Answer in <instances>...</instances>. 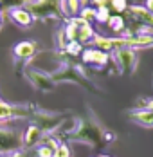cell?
I'll list each match as a JSON object with an SVG mask.
<instances>
[{"instance_id":"6da1fadb","label":"cell","mask_w":153,"mask_h":157,"mask_svg":"<svg viewBox=\"0 0 153 157\" xmlns=\"http://www.w3.org/2000/svg\"><path fill=\"white\" fill-rule=\"evenodd\" d=\"M67 139L76 143H85L92 148H103V146H108L110 143L115 141L117 136L112 130H108L94 114H90L88 117L77 119L76 128L70 132V136Z\"/></svg>"},{"instance_id":"7a4b0ae2","label":"cell","mask_w":153,"mask_h":157,"mask_svg":"<svg viewBox=\"0 0 153 157\" xmlns=\"http://www.w3.org/2000/svg\"><path fill=\"white\" fill-rule=\"evenodd\" d=\"M52 79L56 83H74V85H79L90 92H99V89L95 87V83L92 81L77 65H72V63H65L61 69H58L56 72L50 74Z\"/></svg>"},{"instance_id":"3957f363","label":"cell","mask_w":153,"mask_h":157,"mask_svg":"<svg viewBox=\"0 0 153 157\" xmlns=\"http://www.w3.org/2000/svg\"><path fill=\"white\" fill-rule=\"evenodd\" d=\"M63 33H65V36H67L69 42H79V44L92 42L94 36H95L90 22H87V20L81 18V16H72V18H69V22H67Z\"/></svg>"},{"instance_id":"277c9868","label":"cell","mask_w":153,"mask_h":157,"mask_svg":"<svg viewBox=\"0 0 153 157\" xmlns=\"http://www.w3.org/2000/svg\"><path fill=\"white\" fill-rule=\"evenodd\" d=\"M110 60L114 62V65H115V69H117L119 74H133L135 69H137L139 56H137V52H135V49L121 47V49L112 51Z\"/></svg>"},{"instance_id":"5b68a950","label":"cell","mask_w":153,"mask_h":157,"mask_svg":"<svg viewBox=\"0 0 153 157\" xmlns=\"http://www.w3.org/2000/svg\"><path fill=\"white\" fill-rule=\"evenodd\" d=\"M25 6V9L34 18H58L61 13L60 0H31Z\"/></svg>"},{"instance_id":"8992f818","label":"cell","mask_w":153,"mask_h":157,"mask_svg":"<svg viewBox=\"0 0 153 157\" xmlns=\"http://www.w3.org/2000/svg\"><path fill=\"white\" fill-rule=\"evenodd\" d=\"M34 112V105H9L0 101V123L11 119H31Z\"/></svg>"},{"instance_id":"52a82bcc","label":"cell","mask_w":153,"mask_h":157,"mask_svg":"<svg viewBox=\"0 0 153 157\" xmlns=\"http://www.w3.org/2000/svg\"><path fill=\"white\" fill-rule=\"evenodd\" d=\"M18 150H22V136L6 126H0V157L11 155Z\"/></svg>"},{"instance_id":"ba28073f","label":"cell","mask_w":153,"mask_h":157,"mask_svg":"<svg viewBox=\"0 0 153 157\" xmlns=\"http://www.w3.org/2000/svg\"><path fill=\"white\" fill-rule=\"evenodd\" d=\"M25 78L29 79V83L36 90H40V92H52L56 89V81L52 79L50 74H45L42 71H36L32 67H29L25 71Z\"/></svg>"},{"instance_id":"9c48e42d","label":"cell","mask_w":153,"mask_h":157,"mask_svg":"<svg viewBox=\"0 0 153 157\" xmlns=\"http://www.w3.org/2000/svg\"><path fill=\"white\" fill-rule=\"evenodd\" d=\"M81 58H83V62L87 63V65H92L95 69H101V67H105L110 62V52H105V51H101V49H97V47H90V49H83Z\"/></svg>"},{"instance_id":"30bf717a","label":"cell","mask_w":153,"mask_h":157,"mask_svg":"<svg viewBox=\"0 0 153 157\" xmlns=\"http://www.w3.org/2000/svg\"><path fill=\"white\" fill-rule=\"evenodd\" d=\"M43 130L40 128V126L36 125H31L25 132H24V136H22V150H32L34 146H38L42 139H43Z\"/></svg>"},{"instance_id":"8fae6325","label":"cell","mask_w":153,"mask_h":157,"mask_svg":"<svg viewBox=\"0 0 153 157\" xmlns=\"http://www.w3.org/2000/svg\"><path fill=\"white\" fill-rule=\"evenodd\" d=\"M128 117L142 128H153V110L146 109V107H137V109L130 110Z\"/></svg>"},{"instance_id":"7c38bea8","label":"cell","mask_w":153,"mask_h":157,"mask_svg":"<svg viewBox=\"0 0 153 157\" xmlns=\"http://www.w3.org/2000/svg\"><path fill=\"white\" fill-rule=\"evenodd\" d=\"M9 15H11V20L15 24H18L20 27H29L32 24V20H34V16L22 6L20 7H9Z\"/></svg>"},{"instance_id":"4fadbf2b","label":"cell","mask_w":153,"mask_h":157,"mask_svg":"<svg viewBox=\"0 0 153 157\" xmlns=\"http://www.w3.org/2000/svg\"><path fill=\"white\" fill-rule=\"evenodd\" d=\"M36 51H38L36 42H20L15 47V58L22 60V62H29L36 54Z\"/></svg>"},{"instance_id":"5bb4252c","label":"cell","mask_w":153,"mask_h":157,"mask_svg":"<svg viewBox=\"0 0 153 157\" xmlns=\"http://www.w3.org/2000/svg\"><path fill=\"white\" fill-rule=\"evenodd\" d=\"M61 13L67 16H76L81 11V0H60Z\"/></svg>"},{"instance_id":"9a60e30c","label":"cell","mask_w":153,"mask_h":157,"mask_svg":"<svg viewBox=\"0 0 153 157\" xmlns=\"http://www.w3.org/2000/svg\"><path fill=\"white\" fill-rule=\"evenodd\" d=\"M106 24L110 25V29L114 33H126V20H124V16H121L119 13H115V15L110 16V20H108Z\"/></svg>"},{"instance_id":"2e32d148","label":"cell","mask_w":153,"mask_h":157,"mask_svg":"<svg viewBox=\"0 0 153 157\" xmlns=\"http://www.w3.org/2000/svg\"><path fill=\"white\" fill-rule=\"evenodd\" d=\"M52 154H54V148L43 141L32 148V157H52Z\"/></svg>"},{"instance_id":"e0dca14e","label":"cell","mask_w":153,"mask_h":157,"mask_svg":"<svg viewBox=\"0 0 153 157\" xmlns=\"http://www.w3.org/2000/svg\"><path fill=\"white\" fill-rule=\"evenodd\" d=\"M52 157H72V150H70V146H69V144L60 143V144H58V148L54 150Z\"/></svg>"},{"instance_id":"ac0fdd59","label":"cell","mask_w":153,"mask_h":157,"mask_svg":"<svg viewBox=\"0 0 153 157\" xmlns=\"http://www.w3.org/2000/svg\"><path fill=\"white\" fill-rule=\"evenodd\" d=\"M110 2V11H115V13H121L128 9V2L126 0H108Z\"/></svg>"},{"instance_id":"d6986e66","label":"cell","mask_w":153,"mask_h":157,"mask_svg":"<svg viewBox=\"0 0 153 157\" xmlns=\"http://www.w3.org/2000/svg\"><path fill=\"white\" fill-rule=\"evenodd\" d=\"M95 13H97V9H94V7H83L79 11V16L85 18L87 22H92V20H95Z\"/></svg>"},{"instance_id":"ffe728a7","label":"cell","mask_w":153,"mask_h":157,"mask_svg":"<svg viewBox=\"0 0 153 157\" xmlns=\"http://www.w3.org/2000/svg\"><path fill=\"white\" fill-rule=\"evenodd\" d=\"M139 107H146V109L153 110V98H150V99H142V101L139 103Z\"/></svg>"},{"instance_id":"44dd1931","label":"cell","mask_w":153,"mask_h":157,"mask_svg":"<svg viewBox=\"0 0 153 157\" xmlns=\"http://www.w3.org/2000/svg\"><path fill=\"white\" fill-rule=\"evenodd\" d=\"M9 157H31V155H27L25 150H18V152H15V154H11Z\"/></svg>"},{"instance_id":"7402d4cb","label":"cell","mask_w":153,"mask_h":157,"mask_svg":"<svg viewBox=\"0 0 153 157\" xmlns=\"http://www.w3.org/2000/svg\"><path fill=\"white\" fill-rule=\"evenodd\" d=\"M144 7H146L148 11H151V13H153V0H146V6H144Z\"/></svg>"},{"instance_id":"603a6c76","label":"cell","mask_w":153,"mask_h":157,"mask_svg":"<svg viewBox=\"0 0 153 157\" xmlns=\"http://www.w3.org/2000/svg\"><path fill=\"white\" fill-rule=\"evenodd\" d=\"M0 27H2V15H0Z\"/></svg>"},{"instance_id":"cb8c5ba5","label":"cell","mask_w":153,"mask_h":157,"mask_svg":"<svg viewBox=\"0 0 153 157\" xmlns=\"http://www.w3.org/2000/svg\"><path fill=\"white\" fill-rule=\"evenodd\" d=\"M97 157H110V155H97Z\"/></svg>"}]
</instances>
